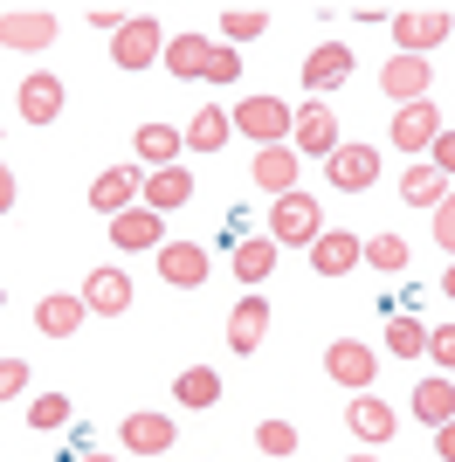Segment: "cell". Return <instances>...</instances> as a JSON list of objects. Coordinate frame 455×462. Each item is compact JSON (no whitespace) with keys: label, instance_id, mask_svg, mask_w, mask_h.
Here are the masks:
<instances>
[{"label":"cell","instance_id":"6da1fadb","mask_svg":"<svg viewBox=\"0 0 455 462\" xmlns=\"http://www.w3.org/2000/svg\"><path fill=\"white\" fill-rule=\"evenodd\" d=\"M269 242H276V249H311V242H318L324 235V208H318V193H283V200H269Z\"/></svg>","mask_w":455,"mask_h":462},{"label":"cell","instance_id":"7a4b0ae2","mask_svg":"<svg viewBox=\"0 0 455 462\" xmlns=\"http://www.w3.org/2000/svg\"><path fill=\"white\" fill-rule=\"evenodd\" d=\"M290 152H297V159H331V152H339V111L318 104V97L290 104Z\"/></svg>","mask_w":455,"mask_h":462},{"label":"cell","instance_id":"3957f363","mask_svg":"<svg viewBox=\"0 0 455 462\" xmlns=\"http://www.w3.org/2000/svg\"><path fill=\"white\" fill-rule=\"evenodd\" d=\"M111 62L125 69V77H138V69H152V62H166V28H159L152 14H132L111 35Z\"/></svg>","mask_w":455,"mask_h":462},{"label":"cell","instance_id":"277c9868","mask_svg":"<svg viewBox=\"0 0 455 462\" xmlns=\"http://www.w3.org/2000/svg\"><path fill=\"white\" fill-rule=\"evenodd\" d=\"M449 7H407L394 14V56H428L435 42H449Z\"/></svg>","mask_w":455,"mask_h":462},{"label":"cell","instance_id":"5b68a950","mask_svg":"<svg viewBox=\"0 0 455 462\" xmlns=\"http://www.w3.org/2000/svg\"><path fill=\"white\" fill-rule=\"evenodd\" d=\"M56 35H62V28H56V14H49V7H7V14H0V49L42 56Z\"/></svg>","mask_w":455,"mask_h":462},{"label":"cell","instance_id":"8992f818","mask_svg":"<svg viewBox=\"0 0 455 462\" xmlns=\"http://www.w3.org/2000/svg\"><path fill=\"white\" fill-rule=\"evenodd\" d=\"M235 132L255 138V145H283L290 104H283V97H242V104H235Z\"/></svg>","mask_w":455,"mask_h":462},{"label":"cell","instance_id":"52a82bcc","mask_svg":"<svg viewBox=\"0 0 455 462\" xmlns=\"http://www.w3.org/2000/svg\"><path fill=\"white\" fill-rule=\"evenodd\" d=\"M324 180L339 193H373L379 187V145H339L324 159Z\"/></svg>","mask_w":455,"mask_h":462},{"label":"cell","instance_id":"ba28073f","mask_svg":"<svg viewBox=\"0 0 455 462\" xmlns=\"http://www.w3.org/2000/svg\"><path fill=\"white\" fill-rule=\"evenodd\" d=\"M117 442H125V456H172V442H180V428H172V414L145 407V414H125V428H117Z\"/></svg>","mask_w":455,"mask_h":462},{"label":"cell","instance_id":"9c48e42d","mask_svg":"<svg viewBox=\"0 0 455 462\" xmlns=\"http://www.w3.org/2000/svg\"><path fill=\"white\" fill-rule=\"evenodd\" d=\"M324 373H331L339 386H352V393H373V380H379V352L359 346V338H339V346L324 352Z\"/></svg>","mask_w":455,"mask_h":462},{"label":"cell","instance_id":"30bf717a","mask_svg":"<svg viewBox=\"0 0 455 462\" xmlns=\"http://www.w3.org/2000/svg\"><path fill=\"white\" fill-rule=\"evenodd\" d=\"M428 83H435V69H428V56H386V69H379V90L400 104H428Z\"/></svg>","mask_w":455,"mask_h":462},{"label":"cell","instance_id":"8fae6325","mask_svg":"<svg viewBox=\"0 0 455 462\" xmlns=\"http://www.w3.org/2000/svg\"><path fill=\"white\" fill-rule=\"evenodd\" d=\"M14 111L28 117V125H56L62 117V77L56 69H28L21 90H14Z\"/></svg>","mask_w":455,"mask_h":462},{"label":"cell","instance_id":"7c38bea8","mask_svg":"<svg viewBox=\"0 0 455 462\" xmlns=\"http://www.w3.org/2000/svg\"><path fill=\"white\" fill-rule=\"evenodd\" d=\"M449 132L435 104H400L394 111V152H435V138Z\"/></svg>","mask_w":455,"mask_h":462},{"label":"cell","instance_id":"4fadbf2b","mask_svg":"<svg viewBox=\"0 0 455 462\" xmlns=\"http://www.w3.org/2000/svg\"><path fill=\"white\" fill-rule=\"evenodd\" d=\"M297 166H303V159L290 152V145H255V159H248V180H255L269 200H283V193H297Z\"/></svg>","mask_w":455,"mask_h":462},{"label":"cell","instance_id":"5bb4252c","mask_svg":"<svg viewBox=\"0 0 455 462\" xmlns=\"http://www.w3.org/2000/svg\"><path fill=\"white\" fill-rule=\"evenodd\" d=\"M345 77H352V49H345V42H324V49H311V56H303V90L318 97V104L339 90Z\"/></svg>","mask_w":455,"mask_h":462},{"label":"cell","instance_id":"9a60e30c","mask_svg":"<svg viewBox=\"0 0 455 462\" xmlns=\"http://www.w3.org/2000/svg\"><path fill=\"white\" fill-rule=\"evenodd\" d=\"M359 263H366V242L352 228H324L311 242V270L318 276H345V270H359Z\"/></svg>","mask_w":455,"mask_h":462},{"label":"cell","instance_id":"2e32d148","mask_svg":"<svg viewBox=\"0 0 455 462\" xmlns=\"http://www.w3.org/2000/svg\"><path fill=\"white\" fill-rule=\"evenodd\" d=\"M159 283L166 290H200L208 283V249H200V242H166V249H159Z\"/></svg>","mask_w":455,"mask_h":462},{"label":"cell","instance_id":"e0dca14e","mask_svg":"<svg viewBox=\"0 0 455 462\" xmlns=\"http://www.w3.org/2000/svg\"><path fill=\"white\" fill-rule=\"evenodd\" d=\"M138 193H145V173H138V166H104L97 187H90V208L97 214H125V208H138Z\"/></svg>","mask_w":455,"mask_h":462},{"label":"cell","instance_id":"ac0fdd59","mask_svg":"<svg viewBox=\"0 0 455 462\" xmlns=\"http://www.w3.org/2000/svg\"><path fill=\"white\" fill-rule=\"evenodd\" d=\"M111 242L117 249H166V214H152V208H125V214H111Z\"/></svg>","mask_w":455,"mask_h":462},{"label":"cell","instance_id":"d6986e66","mask_svg":"<svg viewBox=\"0 0 455 462\" xmlns=\"http://www.w3.org/2000/svg\"><path fill=\"white\" fill-rule=\"evenodd\" d=\"M83 318H90V304H83V290H56V297H42L35 304V331L42 338H76V331H83Z\"/></svg>","mask_w":455,"mask_h":462},{"label":"cell","instance_id":"ffe728a7","mask_svg":"<svg viewBox=\"0 0 455 462\" xmlns=\"http://www.w3.org/2000/svg\"><path fill=\"white\" fill-rule=\"evenodd\" d=\"M263 331H269V297H235V310H228V352H263Z\"/></svg>","mask_w":455,"mask_h":462},{"label":"cell","instance_id":"44dd1931","mask_svg":"<svg viewBox=\"0 0 455 462\" xmlns=\"http://www.w3.org/2000/svg\"><path fill=\"white\" fill-rule=\"evenodd\" d=\"M345 428H352L359 442H394V435H400V414L379 401V393H359V401L345 407Z\"/></svg>","mask_w":455,"mask_h":462},{"label":"cell","instance_id":"7402d4cb","mask_svg":"<svg viewBox=\"0 0 455 462\" xmlns=\"http://www.w3.org/2000/svg\"><path fill=\"white\" fill-rule=\"evenodd\" d=\"M187 200H193V173H187V166H159V173H145V193H138V208L172 214V208H187Z\"/></svg>","mask_w":455,"mask_h":462},{"label":"cell","instance_id":"603a6c76","mask_svg":"<svg viewBox=\"0 0 455 462\" xmlns=\"http://www.w3.org/2000/svg\"><path fill=\"white\" fill-rule=\"evenodd\" d=\"M276 242H269V235H248V242H235V249H228V270H235V283H269V270H276Z\"/></svg>","mask_w":455,"mask_h":462},{"label":"cell","instance_id":"cb8c5ba5","mask_svg":"<svg viewBox=\"0 0 455 462\" xmlns=\"http://www.w3.org/2000/svg\"><path fill=\"white\" fill-rule=\"evenodd\" d=\"M83 304H90L97 318L132 310V276H125V270H90V283H83Z\"/></svg>","mask_w":455,"mask_h":462},{"label":"cell","instance_id":"d4e9b609","mask_svg":"<svg viewBox=\"0 0 455 462\" xmlns=\"http://www.w3.org/2000/svg\"><path fill=\"white\" fill-rule=\"evenodd\" d=\"M407 407H414V421H428V428L455 421V380L449 373H441V380H421L414 393H407Z\"/></svg>","mask_w":455,"mask_h":462},{"label":"cell","instance_id":"484cf974","mask_svg":"<svg viewBox=\"0 0 455 462\" xmlns=\"http://www.w3.org/2000/svg\"><path fill=\"white\" fill-rule=\"evenodd\" d=\"M180 152H187V132H172V125H138V166H180Z\"/></svg>","mask_w":455,"mask_h":462},{"label":"cell","instance_id":"4316f807","mask_svg":"<svg viewBox=\"0 0 455 462\" xmlns=\"http://www.w3.org/2000/svg\"><path fill=\"white\" fill-rule=\"evenodd\" d=\"M400 200H407V208H428V214H435L441 200H449V180H441L435 166L421 159V166H407V173H400Z\"/></svg>","mask_w":455,"mask_h":462},{"label":"cell","instance_id":"83f0119b","mask_svg":"<svg viewBox=\"0 0 455 462\" xmlns=\"http://www.w3.org/2000/svg\"><path fill=\"white\" fill-rule=\"evenodd\" d=\"M208 56H214L208 35H172L166 42V69H172V77H200V83H208Z\"/></svg>","mask_w":455,"mask_h":462},{"label":"cell","instance_id":"f1b7e54d","mask_svg":"<svg viewBox=\"0 0 455 462\" xmlns=\"http://www.w3.org/2000/svg\"><path fill=\"white\" fill-rule=\"evenodd\" d=\"M228 132H235V117H228V111H214V104H208V111H193V125H187V152H221Z\"/></svg>","mask_w":455,"mask_h":462},{"label":"cell","instance_id":"f546056e","mask_svg":"<svg viewBox=\"0 0 455 462\" xmlns=\"http://www.w3.org/2000/svg\"><path fill=\"white\" fill-rule=\"evenodd\" d=\"M172 401H180V407H214V401H221V373H214V366H187L180 380H172Z\"/></svg>","mask_w":455,"mask_h":462},{"label":"cell","instance_id":"4dcf8cb0","mask_svg":"<svg viewBox=\"0 0 455 462\" xmlns=\"http://www.w3.org/2000/svg\"><path fill=\"white\" fill-rule=\"evenodd\" d=\"M386 352H394V359H421V352H428V325H421L414 310L386 318Z\"/></svg>","mask_w":455,"mask_h":462},{"label":"cell","instance_id":"1f68e13d","mask_svg":"<svg viewBox=\"0 0 455 462\" xmlns=\"http://www.w3.org/2000/svg\"><path fill=\"white\" fill-rule=\"evenodd\" d=\"M269 35V7H221V42L228 49H242V42Z\"/></svg>","mask_w":455,"mask_h":462},{"label":"cell","instance_id":"d6a6232c","mask_svg":"<svg viewBox=\"0 0 455 462\" xmlns=\"http://www.w3.org/2000/svg\"><path fill=\"white\" fill-rule=\"evenodd\" d=\"M70 393H35V401H28V428H42V435H49V428H70Z\"/></svg>","mask_w":455,"mask_h":462},{"label":"cell","instance_id":"836d02e7","mask_svg":"<svg viewBox=\"0 0 455 462\" xmlns=\"http://www.w3.org/2000/svg\"><path fill=\"white\" fill-rule=\"evenodd\" d=\"M366 263H373V270H386V276H400V270H407V242H400L394 228L373 235V242H366Z\"/></svg>","mask_w":455,"mask_h":462},{"label":"cell","instance_id":"e575fe53","mask_svg":"<svg viewBox=\"0 0 455 462\" xmlns=\"http://www.w3.org/2000/svg\"><path fill=\"white\" fill-rule=\"evenodd\" d=\"M255 448H263L269 462H290V456H297V428H290V421H263V428H255Z\"/></svg>","mask_w":455,"mask_h":462},{"label":"cell","instance_id":"d590c367","mask_svg":"<svg viewBox=\"0 0 455 462\" xmlns=\"http://www.w3.org/2000/svg\"><path fill=\"white\" fill-rule=\"evenodd\" d=\"M242 77V56L228 49V42H214V56H208V83H235Z\"/></svg>","mask_w":455,"mask_h":462},{"label":"cell","instance_id":"8d00e7d4","mask_svg":"<svg viewBox=\"0 0 455 462\" xmlns=\"http://www.w3.org/2000/svg\"><path fill=\"white\" fill-rule=\"evenodd\" d=\"M428 359H435L441 373L455 380V325H441V331H428Z\"/></svg>","mask_w":455,"mask_h":462},{"label":"cell","instance_id":"74e56055","mask_svg":"<svg viewBox=\"0 0 455 462\" xmlns=\"http://www.w3.org/2000/svg\"><path fill=\"white\" fill-rule=\"evenodd\" d=\"M28 393V359H0V401H21Z\"/></svg>","mask_w":455,"mask_h":462},{"label":"cell","instance_id":"f35d334b","mask_svg":"<svg viewBox=\"0 0 455 462\" xmlns=\"http://www.w3.org/2000/svg\"><path fill=\"white\" fill-rule=\"evenodd\" d=\"M435 242H441V255L455 263V187H449V200L435 208Z\"/></svg>","mask_w":455,"mask_h":462},{"label":"cell","instance_id":"ab89813d","mask_svg":"<svg viewBox=\"0 0 455 462\" xmlns=\"http://www.w3.org/2000/svg\"><path fill=\"white\" fill-rule=\"evenodd\" d=\"M428 166H435L441 180H455V132H441V138H435V152H428Z\"/></svg>","mask_w":455,"mask_h":462},{"label":"cell","instance_id":"60d3db41","mask_svg":"<svg viewBox=\"0 0 455 462\" xmlns=\"http://www.w3.org/2000/svg\"><path fill=\"white\" fill-rule=\"evenodd\" d=\"M83 21H90V28H104V35H117V28H125V21H132V14H117V7H90V14H83Z\"/></svg>","mask_w":455,"mask_h":462},{"label":"cell","instance_id":"b9f144b4","mask_svg":"<svg viewBox=\"0 0 455 462\" xmlns=\"http://www.w3.org/2000/svg\"><path fill=\"white\" fill-rule=\"evenodd\" d=\"M435 456H441V462H455V421H441V428H435Z\"/></svg>","mask_w":455,"mask_h":462},{"label":"cell","instance_id":"7bdbcfd3","mask_svg":"<svg viewBox=\"0 0 455 462\" xmlns=\"http://www.w3.org/2000/svg\"><path fill=\"white\" fill-rule=\"evenodd\" d=\"M14 208V166H7V159H0V214Z\"/></svg>","mask_w":455,"mask_h":462},{"label":"cell","instance_id":"ee69618b","mask_svg":"<svg viewBox=\"0 0 455 462\" xmlns=\"http://www.w3.org/2000/svg\"><path fill=\"white\" fill-rule=\"evenodd\" d=\"M441 297H455V263H449V276H441Z\"/></svg>","mask_w":455,"mask_h":462},{"label":"cell","instance_id":"f6af8a7d","mask_svg":"<svg viewBox=\"0 0 455 462\" xmlns=\"http://www.w3.org/2000/svg\"><path fill=\"white\" fill-rule=\"evenodd\" d=\"M76 462H117V456H104V448H90V456H76Z\"/></svg>","mask_w":455,"mask_h":462},{"label":"cell","instance_id":"bcb514c9","mask_svg":"<svg viewBox=\"0 0 455 462\" xmlns=\"http://www.w3.org/2000/svg\"><path fill=\"white\" fill-rule=\"evenodd\" d=\"M345 462H373V456H345Z\"/></svg>","mask_w":455,"mask_h":462},{"label":"cell","instance_id":"7dc6e473","mask_svg":"<svg viewBox=\"0 0 455 462\" xmlns=\"http://www.w3.org/2000/svg\"><path fill=\"white\" fill-rule=\"evenodd\" d=\"M0 304H7V290H0Z\"/></svg>","mask_w":455,"mask_h":462}]
</instances>
